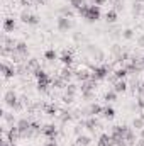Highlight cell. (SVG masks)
I'll use <instances>...</instances> for the list:
<instances>
[{
    "label": "cell",
    "instance_id": "cell-1",
    "mask_svg": "<svg viewBox=\"0 0 144 146\" xmlns=\"http://www.w3.org/2000/svg\"><path fill=\"white\" fill-rule=\"evenodd\" d=\"M100 15H102V12H100V7H98V5H88V9H87L83 19H87L88 22H95V21L100 19Z\"/></svg>",
    "mask_w": 144,
    "mask_h": 146
},
{
    "label": "cell",
    "instance_id": "cell-2",
    "mask_svg": "<svg viewBox=\"0 0 144 146\" xmlns=\"http://www.w3.org/2000/svg\"><path fill=\"white\" fill-rule=\"evenodd\" d=\"M3 100H5V106H7V107L14 109V107H15V104H17L20 99L17 97V94H15L14 90H7V92H5V95H3Z\"/></svg>",
    "mask_w": 144,
    "mask_h": 146
},
{
    "label": "cell",
    "instance_id": "cell-3",
    "mask_svg": "<svg viewBox=\"0 0 144 146\" xmlns=\"http://www.w3.org/2000/svg\"><path fill=\"white\" fill-rule=\"evenodd\" d=\"M107 76H108V68L104 66V65H102V66H95V68L92 70V78L97 80V82H98V80H105Z\"/></svg>",
    "mask_w": 144,
    "mask_h": 146
},
{
    "label": "cell",
    "instance_id": "cell-4",
    "mask_svg": "<svg viewBox=\"0 0 144 146\" xmlns=\"http://www.w3.org/2000/svg\"><path fill=\"white\" fill-rule=\"evenodd\" d=\"M56 26H58L59 31L66 33V31H70V29L73 27V21L70 19V17H63V15H59L58 21H56Z\"/></svg>",
    "mask_w": 144,
    "mask_h": 146
},
{
    "label": "cell",
    "instance_id": "cell-5",
    "mask_svg": "<svg viewBox=\"0 0 144 146\" xmlns=\"http://www.w3.org/2000/svg\"><path fill=\"white\" fill-rule=\"evenodd\" d=\"M0 72H2V75H3L5 80H9V78H12L14 75H17V70L14 68V65H9V63H5V61L0 65Z\"/></svg>",
    "mask_w": 144,
    "mask_h": 146
},
{
    "label": "cell",
    "instance_id": "cell-6",
    "mask_svg": "<svg viewBox=\"0 0 144 146\" xmlns=\"http://www.w3.org/2000/svg\"><path fill=\"white\" fill-rule=\"evenodd\" d=\"M20 21L27 26H37L39 24V17L34 14H29V12H22L20 14Z\"/></svg>",
    "mask_w": 144,
    "mask_h": 146
},
{
    "label": "cell",
    "instance_id": "cell-7",
    "mask_svg": "<svg viewBox=\"0 0 144 146\" xmlns=\"http://www.w3.org/2000/svg\"><path fill=\"white\" fill-rule=\"evenodd\" d=\"M34 76H36V80H37V83H46V85H51L53 83V80L49 78V75L44 72L42 68H39V70H36V72L32 73Z\"/></svg>",
    "mask_w": 144,
    "mask_h": 146
},
{
    "label": "cell",
    "instance_id": "cell-8",
    "mask_svg": "<svg viewBox=\"0 0 144 146\" xmlns=\"http://www.w3.org/2000/svg\"><path fill=\"white\" fill-rule=\"evenodd\" d=\"M75 78H76V80H80V82H87V80H90V78H92V72H90V70H87L85 66H80V68L75 72Z\"/></svg>",
    "mask_w": 144,
    "mask_h": 146
},
{
    "label": "cell",
    "instance_id": "cell-9",
    "mask_svg": "<svg viewBox=\"0 0 144 146\" xmlns=\"http://www.w3.org/2000/svg\"><path fill=\"white\" fill-rule=\"evenodd\" d=\"M42 134L48 138V139H56V134H58V129L54 124H48L42 127Z\"/></svg>",
    "mask_w": 144,
    "mask_h": 146
},
{
    "label": "cell",
    "instance_id": "cell-10",
    "mask_svg": "<svg viewBox=\"0 0 144 146\" xmlns=\"http://www.w3.org/2000/svg\"><path fill=\"white\" fill-rule=\"evenodd\" d=\"M83 126H85V127H87L90 133H93V131H95V129H97L100 124H98V119H97L95 115H90V117H88V119L83 122Z\"/></svg>",
    "mask_w": 144,
    "mask_h": 146
},
{
    "label": "cell",
    "instance_id": "cell-11",
    "mask_svg": "<svg viewBox=\"0 0 144 146\" xmlns=\"http://www.w3.org/2000/svg\"><path fill=\"white\" fill-rule=\"evenodd\" d=\"M20 138V133H19V127L14 124V126H10V129L7 131V141H10L12 145H14V141L15 139H19Z\"/></svg>",
    "mask_w": 144,
    "mask_h": 146
},
{
    "label": "cell",
    "instance_id": "cell-12",
    "mask_svg": "<svg viewBox=\"0 0 144 146\" xmlns=\"http://www.w3.org/2000/svg\"><path fill=\"white\" fill-rule=\"evenodd\" d=\"M95 87H97V80L90 78V80H87V82H81L80 90H81V94H83V92H93V90H95Z\"/></svg>",
    "mask_w": 144,
    "mask_h": 146
},
{
    "label": "cell",
    "instance_id": "cell-13",
    "mask_svg": "<svg viewBox=\"0 0 144 146\" xmlns=\"http://www.w3.org/2000/svg\"><path fill=\"white\" fill-rule=\"evenodd\" d=\"M15 126L19 127V133H20V138H22V134L31 129V121H27V119H19V121L15 122Z\"/></svg>",
    "mask_w": 144,
    "mask_h": 146
},
{
    "label": "cell",
    "instance_id": "cell-14",
    "mask_svg": "<svg viewBox=\"0 0 144 146\" xmlns=\"http://www.w3.org/2000/svg\"><path fill=\"white\" fill-rule=\"evenodd\" d=\"M59 76H61V78H63V80L68 83L73 76H75V72L71 70V66H63V70L59 72Z\"/></svg>",
    "mask_w": 144,
    "mask_h": 146
},
{
    "label": "cell",
    "instance_id": "cell-15",
    "mask_svg": "<svg viewBox=\"0 0 144 146\" xmlns=\"http://www.w3.org/2000/svg\"><path fill=\"white\" fill-rule=\"evenodd\" d=\"M15 53H19L20 56H27V53H29V49H27V42H24V41H17V44H15Z\"/></svg>",
    "mask_w": 144,
    "mask_h": 146
},
{
    "label": "cell",
    "instance_id": "cell-16",
    "mask_svg": "<svg viewBox=\"0 0 144 146\" xmlns=\"http://www.w3.org/2000/svg\"><path fill=\"white\" fill-rule=\"evenodd\" d=\"M127 87H129V85H127V82H126V80H117V82L114 83V87H112V88H114L117 94H124V92H127Z\"/></svg>",
    "mask_w": 144,
    "mask_h": 146
},
{
    "label": "cell",
    "instance_id": "cell-17",
    "mask_svg": "<svg viewBox=\"0 0 144 146\" xmlns=\"http://www.w3.org/2000/svg\"><path fill=\"white\" fill-rule=\"evenodd\" d=\"M59 61L63 63V66H71L75 60H73V54L70 53V51H65V53L59 56Z\"/></svg>",
    "mask_w": 144,
    "mask_h": 146
},
{
    "label": "cell",
    "instance_id": "cell-18",
    "mask_svg": "<svg viewBox=\"0 0 144 146\" xmlns=\"http://www.w3.org/2000/svg\"><path fill=\"white\" fill-rule=\"evenodd\" d=\"M41 68V65H39V61H37L36 58H31V60H27V63H26V70L31 73H34L36 70Z\"/></svg>",
    "mask_w": 144,
    "mask_h": 146
},
{
    "label": "cell",
    "instance_id": "cell-19",
    "mask_svg": "<svg viewBox=\"0 0 144 146\" xmlns=\"http://www.w3.org/2000/svg\"><path fill=\"white\" fill-rule=\"evenodd\" d=\"M14 29H15V21L12 17H7L3 21V31L5 33H14Z\"/></svg>",
    "mask_w": 144,
    "mask_h": 146
},
{
    "label": "cell",
    "instance_id": "cell-20",
    "mask_svg": "<svg viewBox=\"0 0 144 146\" xmlns=\"http://www.w3.org/2000/svg\"><path fill=\"white\" fill-rule=\"evenodd\" d=\"M90 143H92V138L90 136H87V134L76 136V145L78 146H90Z\"/></svg>",
    "mask_w": 144,
    "mask_h": 146
},
{
    "label": "cell",
    "instance_id": "cell-21",
    "mask_svg": "<svg viewBox=\"0 0 144 146\" xmlns=\"http://www.w3.org/2000/svg\"><path fill=\"white\" fill-rule=\"evenodd\" d=\"M132 127H134L136 131L144 129V114H141L139 117H134V121H132Z\"/></svg>",
    "mask_w": 144,
    "mask_h": 146
},
{
    "label": "cell",
    "instance_id": "cell-22",
    "mask_svg": "<svg viewBox=\"0 0 144 146\" xmlns=\"http://www.w3.org/2000/svg\"><path fill=\"white\" fill-rule=\"evenodd\" d=\"M104 112V107L102 106H98V104H92L90 107H88V115H98V114H102Z\"/></svg>",
    "mask_w": 144,
    "mask_h": 146
},
{
    "label": "cell",
    "instance_id": "cell-23",
    "mask_svg": "<svg viewBox=\"0 0 144 146\" xmlns=\"http://www.w3.org/2000/svg\"><path fill=\"white\" fill-rule=\"evenodd\" d=\"M124 139L127 141V145H131V146H134L136 145V133L129 127V131L126 133V136H124Z\"/></svg>",
    "mask_w": 144,
    "mask_h": 146
},
{
    "label": "cell",
    "instance_id": "cell-24",
    "mask_svg": "<svg viewBox=\"0 0 144 146\" xmlns=\"http://www.w3.org/2000/svg\"><path fill=\"white\" fill-rule=\"evenodd\" d=\"M97 146H110V134L107 133H102L98 141H97Z\"/></svg>",
    "mask_w": 144,
    "mask_h": 146
},
{
    "label": "cell",
    "instance_id": "cell-25",
    "mask_svg": "<svg viewBox=\"0 0 144 146\" xmlns=\"http://www.w3.org/2000/svg\"><path fill=\"white\" fill-rule=\"evenodd\" d=\"M129 75V72L126 70V66H122V68H117L115 72H114V76L117 78V80H126V76Z\"/></svg>",
    "mask_w": 144,
    "mask_h": 146
},
{
    "label": "cell",
    "instance_id": "cell-26",
    "mask_svg": "<svg viewBox=\"0 0 144 146\" xmlns=\"http://www.w3.org/2000/svg\"><path fill=\"white\" fill-rule=\"evenodd\" d=\"M2 119H3V122H7V124L14 126L15 115H14V112H2Z\"/></svg>",
    "mask_w": 144,
    "mask_h": 146
},
{
    "label": "cell",
    "instance_id": "cell-27",
    "mask_svg": "<svg viewBox=\"0 0 144 146\" xmlns=\"http://www.w3.org/2000/svg\"><path fill=\"white\" fill-rule=\"evenodd\" d=\"M51 87H54V88H63V87H66V82L58 75L56 78H53V83H51Z\"/></svg>",
    "mask_w": 144,
    "mask_h": 146
},
{
    "label": "cell",
    "instance_id": "cell-28",
    "mask_svg": "<svg viewBox=\"0 0 144 146\" xmlns=\"http://www.w3.org/2000/svg\"><path fill=\"white\" fill-rule=\"evenodd\" d=\"M44 60H46V61H54V60H58V53H56L54 49H48V51L44 53Z\"/></svg>",
    "mask_w": 144,
    "mask_h": 146
},
{
    "label": "cell",
    "instance_id": "cell-29",
    "mask_svg": "<svg viewBox=\"0 0 144 146\" xmlns=\"http://www.w3.org/2000/svg\"><path fill=\"white\" fill-rule=\"evenodd\" d=\"M102 114H104V117H105V119H108V121L115 117V110H114V107H110V106L104 107V112H102Z\"/></svg>",
    "mask_w": 144,
    "mask_h": 146
},
{
    "label": "cell",
    "instance_id": "cell-30",
    "mask_svg": "<svg viewBox=\"0 0 144 146\" xmlns=\"http://www.w3.org/2000/svg\"><path fill=\"white\" fill-rule=\"evenodd\" d=\"M66 95H70V97H75V94L78 92V85H75V83H66Z\"/></svg>",
    "mask_w": 144,
    "mask_h": 146
},
{
    "label": "cell",
    "instance_id": "cell-31",
    "mask_svg": "<svg viewBox=\"0 0 144 146\" xmlns=\"http://www.w3.org/2000/svg\"><path fill=\"white\" fill-rule=\"evenodd\" d=\"M105 21L107 22H115L117 21V10L115 9H110L107 14H105Z\"/></svg>",
    "mask_w": 144,
    "mask_h": 146
},
{
    "label": "cell",
    "instance_id": "cell-32",
    "mask_svg": "<svg viewBox=\"0 0 144 146\" xmlns=\"http://www.w3.org/2000/svg\"><path fill=\"white\" fill-rule=\"evenodd\" d=\"M59 12H61V15H63V17H70V19L75 15V12H73V9L70 7V5H68V7H61V9H59Z\"/></svg>",
    "mask_w": 144,
    "mask_h": 146
},
{
    "label": "cell",
    "instance_id": "cell-33",
    "mask_svg": "<svg viewBox=\"0 0 144 146\" xmlns=\"http://www.w3.org/2000/svg\"><path fill=\"white\" fill-rule=\"evenodd\" d=\"M105 100L107 102H115L117 100V92L112 88V90H108L107 94H105Z\"/></svg>",
    "mask_w": 144,
    "mask_h": 146
},
{
    "label": "cell",
    "instance_id": "cell-34",
    "mask_svg": "<svg viewBox=\"0 0 144 146\" xmlns=\"http://www.w3.org/2000/svg\"><path fill=\"white\" fill-rule=\"evenodd\" d=\"M132 14H134V15H141V14H143V3L134 2V5H132Z\"/></svg>",
    "mask_w": 144,
    "mask_h": 146
},
{
    "label": "cell",
    "instance_id": "cell-35",
    "mask_svg": "<svg viewBox=\"0 0 144 146\" xmlns=\"http://www.w3.org/2000/svg\"><path fill=\"white\" fill-rule=\"evenodd\" d=\"M81 5H85V0H70V7L75 10H78Z\"/></svg>",
    "mask_w": 144,
    "mask_h": 146
},
{
    "label": "cell",
    "instance_id": "cell-36",
    "mask_svg": "<svg viewBox=\"0 0 144 146\" xmlns=\"http://www.w3.org/2000/svg\"><path fill=\"white\" fill-rule=\"evenodd\" d=\"M122 37H124V39H132V37H134V31H132V29H124V31H122Z\"/></svg>",
    "mask_w": 144,
    "mask_h": 146
},
{
    "label": "cell",
    "instance_id": "cell-37",
    "mask_svg": "<svg viewBox=\"0 0 144 146\" xmlns=\"http://www.w3.org/2000/svg\"><path fill=\"white\" fill-rule=\"evenodd\" d=\"M56 112H58V107H56V106H48V107H46V114H48V115H54Z\"/></svg>",
    "mask_w": 144,
    "mask_h": 146
},
{
    "label": "cell",
    "instance_id": "cell-38",
    "mask_svg": "<svg viewBox=\"0 0 144 146\" xmlns=\"http://www.w3.org/2000/svg\"><path fill=\"white\" fill-rule=\"evenodd\" d=\"M61 122H66V121H71V114L70 112H61Z\"/></svg>",
    "mask_w": 144,
    "mask_h": 146
},
{
    "label": "cell",
    "instance_id": "cell-39",
    "mask_svg": "<svg viewBox=\"0 0 144 146\" xmlns=\"http://www.w3.org/2000/svg\"><path fill=\"white\" fill-rule=\"evenodd\" d=\"M136 107H137V109H141V110H144V97H139V99H137Z\"/></svg>",
    "mask_w": 144,
    "mask_h": 146
},
{
    "label": "cell",
    "instance_id": "cell-40",
    "mask_svg": "<svg viewBox=\"0 0 144 146\" xmlns=\"http://www.w3.org/2000/svg\"><path fill=\"white\" fill-rule=\"evenodd\" d=\"M48 87L49 85H46V83H37V90L39 92H48Z\"/></svg>",
    "mask_w": 144,
    "mask_h": 146
},
{
    "label": "cell",
    "instance_id": "cell-41",
    "mask_svg": "<svg viewBox=\"0 0 144 146\" xmlns=\"http://www.w3.org/2000/svg\"><path fill=\"white\" fill-rule=\"evenodd\" d=\"M93 97V92H83V99H87V100H90Z\"/></svg>",
    "mask_w": 144,
    "mask_h": 146
},
{
    "label": "cell",
    "instance_id": "cell-42",
    "mask_svg": "<svg viewBox=\"0 0 144 146\" xmlns=\"http://www.w3.org/2000/svg\"><path fill=\"white\" fill-rule=\"evenodd\" d=\"M44 146H58V143H56L54 139H49V141H46V145Z\"/></svg>",
    "mask_w": 144,
    "mask_h": 146
},
{
    "label": "cell",
    "instance_id": "cell-43",
    "mask_svg": "<svg viewBox=\"0 0 144 146\" xmlns=\"http://www.w3.org/2000/svg\"><path fill=\"white\" fill-rule=\"evenodd\" d=\"M105 2H107V0H93V5H98V7H100V5H104Z\"/></svg>",
    "mask_w": 144,
    "mask_h": 146
},
{
    "label": "cell",
    "instance_id": "cell-44",
    "mask_svg": "<svg viewBox=\"0 0 144 146\" xmlns=\"http://www.w3.org/2000/svg\"><path fill=\"white\" fill-rule=\"evenodd\" d=\"M0 146H14V145H12L10 141H7V139H3V141L0 143Z\"/></svg>",
    "mask_w": 144,
    "mask_h": 146
},
{
    "label": "cell",
    "instance_id": "cell-45",
    "mask_svg": "<svg viewBox=\"0 0 144 146\" xmlns=\"http://www.w3.org/2000/svg\"><path fill=\"white\" fill-rule=\"evenodd\" d=\"M137 44H139L141 48H143V46H144V36H141V37H139V39H137Z\"/></svg>",
    "mask_w": 144,
    "mask_h": 146
},
{
    "label": "cell",
    "instance_id": "cell-46",
    "mask_svg": "<svg viewBox=\"0 0 144 146\" xmlns=\"http://www.w3.org/2000/svg\"><path fill=\"white\" fill-rule=\"evenodd\" d=\"M134 146H144V139L141 138L139 141H136V145H134Z\"/></svg>",
    "mask_w": 144,
    "mask_h": 146
},
{
    "label": "cell",
    "instance_id": "cell-47",
    "mask_svg": "<svg viewBox=\"0 0 144 146\" xmlns=\"http://www.w3.org/2000/svg\"><path fill=\"white\" fill-rule=\"evenodd\" d=\"M139 134H141V138L144 139V129H141V131H139Z\"/></svg>",
    "mask_w": 144,
    "mask_h": 146
},
{
    "label": "cell",
    "instance_id": "cell-48",
    "mask_svg": "<svg viewBox=\"0 0 144 146\" xmlns=\"http://www.w3.org/2000/svg\"><path fill=\"white\" fill-rule=\"evenodd\" d=\"M34 2H36V3H44L46 0H34Z\"/></svg>",
    "mask_w": 144,
    "mask_h": 146
},
{
    "label": "cell",
    "instance_id": "cell-49",
    "mask_svg": "<svg viewBox=\"0 0 144 146\" xmlns=\"http://www.w3.org/2000/svg\"><path fill=\"white\" fill-rule=\"evenodd\" d=\"M136 2H139V3H144V0H136Z\"/></svg>",
    "mask_w": 144,
    "mask_h": 146
},
{
    "label": "cell",
    "instance_id": "cell-50",
    "mask_svg": "<svg viewBox=\"0 0 144 146\" xmlns=\"http://www.w3.org/2000/svg\"><path fill=\"white\" fill-rule=\"evenodd\" d=\"M141 61H143V65H144V56H143V58H141Z\"/></svg>",
    "mask_w": 144,
    "mask_h": 146
},
{
    "label": "cell",
    "instance_id": "cell-51",
    "mask_svg": "<svg viewBox=\"0 0 144 146\" xmlns=\"http://www.w3.org/2000/svg\"><path fill=\"white\" fill-rule=\"evenodd\" d=\"M14 146H15V145H14Z\"/></svg>",
    "mask_w": 144,
    "mask_h": 146
}]
</instances>
